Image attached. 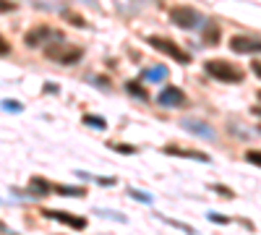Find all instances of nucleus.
I'll use <instances>...</instances> for the list:
<instances>
[{"mask_svg": "<svg viewBox=\"0 0 261 235\" xmlns=\"http://www.w3.org/2000/svg\"><path fill=\"white\" fill-rule=\"evenodd\" d=\"M188 134H196V136H204V139H214V131L204 123V120H196V118H186L183 123H180Z\"/></svg>", "mask_w": 261, "mask_h": 235, "instance_id": "obj_9", "label": "nucleus"}, {"mask_svg": "<svg viewBox=\"0 0 261 235\" xmlns=\"http://www.w3.org/2000/svg\"><path fill=\"white\" fill-rule=\"evenodd\" d=\"M204 68L217 81H225V84H241L243 81V71L238 66H232L230 60H206Z\"/></svg>", "mask_w": 261, "mask_h": 235, "instance_id": "obj_1", "label": "nucleus"}, {"mask_svg": "<svg viewBox=\"0 0 261 235\" xmlns=\"http://www.w3.org/2000/svg\"><path fill=\"white\" fill-rule=\"evenodd\" d=\"M125 89H128V94H130V97H139V99H149V92H146V89L141 87L139 81H128V84H125Z\"/></svg>", "mask_w": 261, "mask_h": 235, "instance_id": "obj_13", "label": "nucleus"}, {"mask_svg": "<svg viewBox=\"0 0 261 235\" xmlns=\"http://www.w3.org/2000/svg\"><path fill=\"white\" fill-rule=\"evenodd\" d=\"M209 220H212V222H222V225H225V222H227V220H225V217H217V215H209Z\"/></svg>", "mask_w": 261, "mask_h": 235, "instance_id": "obj_26", "label": "nucleus"}, {"mask_svg": "<svg viewBox=\"0 0 261 235\" xmlns=\"http://www.w3.org/2000/svg\"><path fill=\"white\" fill-rule=\"evenodd\" d=\"M42 215L50 217V220H58V222H63V225H68V227H73V230H86V225H89L84 217L65 215V212H58V209H42Z\"/></svg>", "mask_w": 261, "mask_h": 235, "instance_id": "obj_6", "label": "nucleus"}, {"mask_svg": "<svg viewBox=\"0 0 261 235\" xmlns=\"http://www.w3.org/2000/svg\"><path fill=\"white\" fill-rule=\"evenodd\" d=\"M165 154L170 157H186V160H199V162H209V157L204 152H196V149H183V146H165Z\"/></svg>", "mask_w": 261, "mask_h": 235, "instance_id": "obj_10", "label": "nucleus"}, {"mask_svg": "<svg viewBox=\"0 0 261 235\" xmlns=\"http://www.w3.org/2000/svg\"><path fill=\"white\" fill-rule=\"evenodd\" d=\"M170 18H172V24L180 27V29H186V32H191V29H196V27L201 24L199 11H193V8H188V6L172 8V11H170Z\"/></svg>", "mask_w": 261, "mask_h": 235, "instance_id": "obj_4", "label": "nucleus"}, {"mask_svg": "<svg viewBox=\"0 0 261 235\" xmlns=\"http://www.w3.org/2000/svg\"><path fill=\"white\" fill-rule=\"evenodd\" d=\"M157 102L162 105V108H183V105H186V94L178 87H165L157 94Z\"/></svg>", "mask_w": 261, "mask_h": 235, "instance_id": "obj_7", "label": "nucleus"}, {"mask_svg": "<svg viewBox=\"0 0 261 235\" xmlns=\"http://www.w3.org/2000/svg\"><path fill=\"white\" fill-rule=\"evenodd\" d=\"M0 232H6V225L3 222H0Z\"/></svg>", "mask_w": 261, "mask_h": 235, "instance_id": "obj_28", "label": "nucleus"}, {"mask_svg": "<svg viewBox=\"0 0 261 235\" xmlns=\"http://www.w3.org/2000/svg\"><path fill=\"white\" fill-rule=\"evenodd\" d=\"M204 45H209V47L220 45V27L217 24H206L204 27Z\"/></svg>", "mask_w": 261, "mask_h": 235, "instance_id": "obj_12", "label": "nucleus"}, {"mask_svg": "<svg viewBox=\"0 0 261 235\" xmlns=\"http://www.w3.org/2000/svg\"><path fill=\"white\" fill-rule=\"evenodd\" d=\"M253 115H258V118H261V108H253Z\"/></svg>", "mask_w": 261, "mask_h": 235, "instance_id": "obj_27", "label": "nucleus"}, {"mask_svg": "<svg viewBox=\"0 0 261 235\" xmlns=\"http://www.w3.org/2000/svg\"><path fill=\"white\" fill-rule=\"evenodd\" d=\"M45 55L55 63H60V66H73L76 60L84 58V50L79 45H68V42H58V45H53V42H47L45 47Z\"/></svg>", "mask_w": 261, "mask_h": 235, "instance_id": "obj_2", "label": "nucleus"}, {"mask_svg": "<svg viewBox=\"0 0 261 235\" xmlns=\"http://www.w3.org/2000/svg\"><path fill=\"white\" fill-rule=\"evenodd\" d=\"M258 99H261V92H258Z\"/></svg>", "mask_w": 261, "mask_h": 235, "instance_id": "obj_29", "label": "nucleus"}, {"mask_svg": "<svg viewBox=\"0 0 261 235\" xmlns=\"http://www.w3.org/2000/svg\"><path fill=\"white\" fill-rule=\"evenodd\" d=\"M8 53H11V45H8L3 37H0V55H8Z\"/></svg>", "mask_w": 261, "mask_h": 235, "instance_id": "obj_22", "label": "nucleus"}, {"mask_svg": "<svg viewBox=\"0 0 261 235\" xmlns=\"http://www.w3.org/2000/svg\"><path fill=\"white\" fill-rule=\"evenodd\" d=\"M251 71H253V73L261 79V60H253V63H251Z\"/></svg>", "mask_w": 261, "mask_h": 235, "instance_id": "obj_24", "label": "nucleus"}, {"mask_svg": "<svg viewBox=\"0 0 261 235\" xmlns=\"http://www.w3.org/2000/svg\"><path fill=\"white\" fill-rule=\"evenodd\" d=\"M110 149H115V152H120V154H136L139 152V149L130 146V144H110Z\"/></svg>", "mask_w": 261, "mask_h": 235, "instance_id": "obj_17", "label": "nucleus"}, {"mask_svg": "<svg viewBox=\"0 0 261 235\" xmlns=\"http://www.w3.org/2000/svg\"><path fill=\"white\" fill-rule=\"evenodd\" d=\"M230 50L238 53V55H253V53H261V39H251V37H232L230 39Z\"/></svg>", "mask_w": 261, "mask_h": 235, "instance_id": "obj_5", "label": "nucleus"}, {"mask_svg": "<svg viewBox=\"0 0 261 235\" xmlns=\"http://www.w3.org/2000/svg\"><path fill=\"white\" fill-rule=\"evenodd\" d=\"M130 199H139V201H144V204H149V201H151V196H146V194H141V191H136V188H134V191H130Z\"/></svg>", "mask_w": 261, "mask_h": 235, "instance_id": "obj_19", "label": "nucleus"}, {"mask_svg": "<svg viewBox=\"0 0 261 235\" xmlns=\"http://www.w3.org/2000/svg\"><path fill=\"white\" fill-rule=\"evenodd\" d=\"M149 45L154 47L157 53H165L167 58H172V60H178V63H191V55L186 53V50H180L172 39H167V37H149Z\"/></svg>", "mask_w": 261, "mask_h": 235, "instance_id": "obj_3", "label": "nucleus"}, {"mask_svg": "<svg viewBox=\"0 0 261 235\" xmlns=\"http://www.w3.org/2000/svg\"><path fill=\"white\" fill-rule=\"evenodd\" d=\"M246 160H248L251 165H258V167H261V152H248Z\"/></svg>", "mask_w": 261, "mask_h": 235, "instance_id": "obj_20", "label": "nucleus"}, {"mask_svg": "<svg viewBox=\"0 0 261 235\" xmlns=\"http://www.w3.org/2000/svg\"><path fill=\"white\" fill-rule=\"evenodd\" d=\"M45 92H47V94H50V92L58 94V87H55V84H45Z\"/></svg>", "mask_w": 261, "mask_h": 235, "instance_id": "obj_25", "label": "nucleus"}, {"mask_svg": "<svg viewBox=\"0 0 261 235\" xmlns=\"http://www.w3.org/2000/svg\"><path fill=\"white\" fill-rule=\"evenodd\" d=\"M214 191H217V194H222V196H227V199H232V196H235V194H232V191H230L227 186H217Z\"/></svg>", "mask_w": 261, "mask_h": 235, "instance_id": "obj_21", "label": "nucleus"}, {"mask_svg": "<svg viewBox=\"0 0 261 235\" xmlns=\"http://www.w3.org/2000/svg\"><path fill=\"white\" fill-rule=\"evenodd\" d=\"M81 123H84V125L97 128V131H105V128H107V120H105V118H99V115H84V118H81Z\"/></svg>", "mask_w": 261, "mask_h": 235, "instance_id": "obj_14", "label": "nucleus"}, {"mask_svg": "<svg viewBox=\"0 0 261 235\" xmlns=\"http://www.w3.org/2000/svg\"><path fill=\"white\" fill-rule=\"evenodd\" d=\"M144 79H149V81H165V79H167V68H162V66L146 68V71H144Z\"/></svg>", "mask_w": 261, "mask_h": 235, "instance_id": "obj_15", "label": "nucleus"}, {"mask_svg": "<svg viewBox=\"0 0 261 235\" xmlns=\"http://www.w3.org/2000/svg\"><path fill=\"white\" fill-rule=\"evenodd\" d=\"M63 18H65V21H71V24H73V27H79V29L89 27V24H86V18H84L81 13H73V11H63Z\"/></svg>", "mask_w": 261, "mask_h": 235, "instance_id": "obj_16", "label": "nucleus"}, {"mask_svg": "<svg viewBox=\"0 0 261 235\" xmlns=\"http://www.w3.org/2000/svg\"><path fill=\"white\" fill-rule=\"evenodd\" d=\"M29 191L32 194H37V196H47V194H53V183L47 180V178H32L29 180Z\"/></svg>", "mask_w": 261, "mask_h": 235, "instance_id": "obj_11", "label": "nucleus"}, {"mask_svg": "<svg viewBox=\"0 0 261 235\" xmlns=\"http://www.w3.org/2000/svg\"><path fill=\"white\" fill-rule=\"evenodd\" d=\"M3 108H6V110H13V113H21V110H24V108H21V102H11V99L3 102Z\"/></svg>", "mask_w": 261, "mask_h": 235, "instance_id": "obj_18", "label": "nucleus"}, {"mask_svg": "<svg viewBox=\"0 0 261 235\" xmlns=\"http://www.w3.org/2000/svg\"><path fill=\"white\" fill-rule=\"evenodd\" d=\"M53 37H58V34H55L50 27H37V29L27 32L24 42H27V47H39V45H47Z\"/></svg>", "mask_w": 261, "mask_h": 235, "instance_id": "obj_8", "label": "nucleus"}, {"mask_svg": "<svg viewBox=\"0 0 261 235\" xmlns=\"http://www.w3.org/2000/svg\"><path fill=\"white\" fill-rule=\"evenodd\" d=\"M16 6L13 3H8V0H0V13H6V11H13Z\"/></svg>", "mask_w": 261, "mask_h": 235, "instance_id": "obj_23", "label": "nucleus"}]
</instances>
